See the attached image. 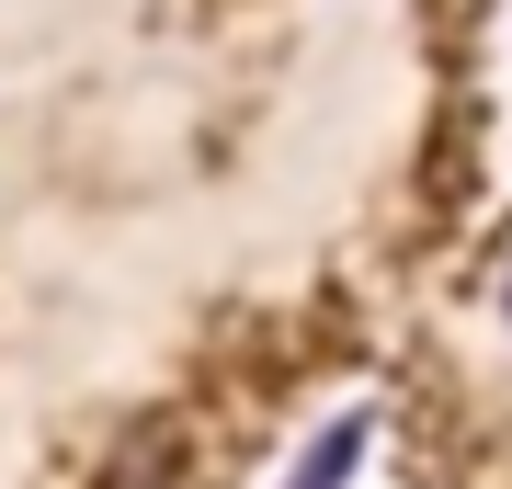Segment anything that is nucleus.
I'll list each match as a JSON object with an SVG mask.
<instances>
[{"label": "nucleus", "instance_id": "2", "mask_svg": "<svg viewBox=\"0 0 512 489\" xmlns=\"http://www.w3.org/2000/svg\"><path fill=\"white\" fill-rule=\"evenodd\" d=\"M501 319H512V273H501Z\"/></svg>", "mask_w": 512, "mask_h": 489}, {"label": "nucleus", "instance_id": "1", "mask_svg": "<svg viewBox=\"0 0 512 489\" xmlns=\"http://www.w3.org/2000/svg\"><path fill=\"white\" fill-rule=\"evenodd\" d=\"M353 455H365V421H330V433H319V455L296 467V489H342V478H353Z\"/></svg>", "mask_w": 512, "mask_h": 489}]
</instances>
